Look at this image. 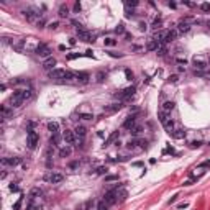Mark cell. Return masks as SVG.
I'll use <instances>...</instances> for the list:
<instances>
[{
	"instance_id": "cell-1",
	"label": "cell",
	"mask_w": 210,
	"mask_h": 210,
	"mask_svg": "<svg viewBox=\"0 0 210 210\" xmlns=\"http://www.w3.org/2000/svg\"><path fill=\"white\" fill-rule=\"evenodd\" d=\"M192 64L195 66V71H197V72H204V71L207 69V66H209V62H207V59L204 58V56H194Z\"/></svg>"
},
{
	"instance_id": "cell-2",
	"label": "cell",
	"mask_w": 210,
	"mask_h": 210,
	"mask_svg": "<svg viewBox=\"0 0 210 210\" xmlns=\"http://www.w3.org/2000/svg\"><path fill=\"white\" fill-rule=\"evenodd\" d=\"M21 103H25V97H23V91L13 92V95L10 97V107H20Z\"/></svg>"
},
{
	"instance_id": "cell-3",
	"label": "cell",
	"mask_w": 210,
	"mask_h": 210,
	"mask_svg": "<svg viewBox=\"0 0 210 210\" xmlns=\"http://www.w3.org/2000/svg\"><path fill=\"white\" fill-rule=\"evenodd\" d=\"M74 135H76V143H77V146H82L84 138H86V135H87V128L82 127V125H77L74 130Z\"/></svg>"
},
{
	"instance_id": "cell-4",
	"label": "cell",
	"mask_w": 210,
	"mask_h": 210,
	"mask_svg": "<svg viewBox=\"0 0 210 210\" xmlns=\"http://www.w3.org/2000/svg\"><path fill=\"white\" fill-rule=\"evenodd\" d=\"M49 79H53V81H66V77H67V71L66 69H59V67H56V69H53L49 72Z\"/></svg>"
},
{
	"instance_id": "cell-5",
	"label": "cell",
	"mask_w": 210,
	"mask_h": 210,
	"mask_svg": "<svg viewBox=\"0 0 210 210\" xmlns=\"http://www.w3.org/2000/svg\"><path fill=\"white\" fill-rule=\"evenodd\" d=\"M77 113H79V117H81V118H84V120H92V118H94V115H92V110H91V107H89L87 103H82V105L77 108Z\"/></svg>"
},
{
	"instance_id": "cell-6",
	"label": "cell",
	"mask_w": 210,
	"mask_h": 210,
	"mask_svg": "<svg viewBox=\"0 0 210 210\" xmlns=\"http://www.w3.org/2000/svg\"><path fill=\"white\" fill-rule=\"evenodd\" d=\"M38 133L35 132V130H30L28 135H26V144H28V148L30 149H35L36 148V144H38Z\"/></svg>"
},
{
	"instance_id": "cell-7",
	"label": "cell",
	"mask_w": 210,
	"mask_h": 210,
	"mask_svg": "<svg viewBox=\"0 0 210 210\" xmlns=\"http://www.w3.org/2000/svg\"><path fill=\"white\" fill-rule=\"evenodd\" d=\"M103 200L107 202L108 205H115L117 202H118V189L108 190V192L105 194V197H103Z\"/></svg>"
},
{
	"instance_id": "cell-8",
	"label": "cell",
	"mask_w": 210,
	"mask_h": 210,
	"mask_svg": "<svg viewBox=\"0 0 210 210\" xmlns=\"http://www.w3.org/2000/svg\"><path fill=\"white\" fill-rule=\"evenodd\" d=\"M62 179H64V176H62L61 173H53V171H51V173H48V174L45 176V181H46V182H51V184H59Z\"/></svg>"
},
{
	"instance_id": "cell-9",
	"label": "cell",
	"mask_w": 210,
	"mask_h": 210,
	"mask_svg": "<svg viewBox=\"0 0 210 210\" xmlns=\"http://www.w3.org/2000/svg\"><path fill=\"white\" fill-rule=\"evenodd\" d=\"M115 95L118 97L120 100H128V99H132L133 95H135V87H127V89H123V91L117 92Z\"/></svg>"
},
{
	"instance_id": "cell-10",
	"label": "cell",
	"mask_w": 210,
	"mask_h": 210,
	"mask_svg": "<svg viewBox=\"0 0 210 210\" xmlns=\"http://www.w3.org/2000/svg\"><path fill=\"white\" fill-rule=\"evenodd\" d=\"M36 54H38V56H41V58H46V59H48V58H51V49H49L46 45H43V43H41V45L38 46Z\"/></svg>"
},
{
	"instance_id": "cell-11",
	"label": "cell",
	"mask_w": 210,
	"mask_h": 210,
	"mask_svg": "<svg viewBox=\"0 0 210 210\" xmlns=\"http://www.w3.org/2000/svg\"><path fill=\"white\" fill-rule=\"evenodd\" d=\"M56 64H58V61L51 56V58H48V59H45V62H43V69L45 71H48V72H51L53 69H56Z\"/></svg>"
},
{
	"instance_id": "cell-12",
	"label": "cell",
	"mask_w": 210,
	"mask_h": 210,
	"mask_svg": "<svg viewBox=\"0 0 210 210\" xmlns=\"http://www.w3.org/2000/svg\"><path fill=\"white\" fill-rule=\"evenodd\" d=\"M77 35H79V40H82V41H87V43H91L94 41V36H92V33H89L87 30H77Z\"/></svg>"
},
{
	"instance_id": "cell-13",
	"label": "cell",
	"mask_w": 210,
	"mask_h": 210,
	"mask_svg": "<svg viewBox=\"0 0 210 210\" xmlns=\"http://www.w3.org/2000/svg\"><path fill=\"white\" fill-rule=\"evenodd\" d=\"M62 140L66 141V144H74V143H76V135H74V132L66 130V132L62 133Z\"/></svg>"
},
{
	"instance_id": "cell-14",
	"label": "cell",
	"mask_w": 210,
	"mask_h": 210,
	"mask_svg": "<svg viewBox=\"0 0 210 210\" xmlns=\"http://www.w3.org/2000/svg\"><path fill=\"white\" fill-rule=\"evenodd\" d=\"M21 163V159L20 158H4V159H2V164L4 166H17V164H20Z\"/></svg>"
},
{
	"instance_id": "cell-15",
	"label": "cell",
	"mask_w": 210,
	"mask_h": 210,
	"mask_svg": "<svg viewBox=\"0 0 210 210\" xmlns=\"http://www.w3.org/2000/svg\"><path fill=\"white\" fill-rule=\"evenodd\" d=\"M87 82H89V74L76 72V84H87Z\"/></svg>"
},
{
	"instance_id": "cell-16",
	"label": "cell",
	"mask_w": 210,
	"mask_h": 210,
	"mask_svg": "<svg viewBox=\"0 0 210 210\" xmlns=\"http://www.w3.org/2000/svg\"><path fill=\"white\" fill-rule=\"evenodd\" d=\"M135 127H136V120H135V117H128V118L123 122V128H125V130H130V132H132Z\"/></svg>"
},
{
	"instance_id": "cell-17",
	"label": "cell",
	"mask_w": 210,
	"mask_h": 210,
	"mask_svg": "<svg viewBox=\"0 0 210 210\" xmlns=\"http://www.w3.org/2000/svg\"><path fill=\"white\" fill-rule=\"evenodd\" d=\"M122 107H123V105H122V103H112V105H108V107H105L103 108V112H105V113H113V112H118V110H122Z\"/></svg>"
},
{
	"instance_id": "cell-18",
	"label": "cell",
	"mask_w": 210,
	"mask_h": 210,
	"mask_svg": "<svg viewBox=\"0 0 210 210\" xmlns=\"http://www.w3.org/2000/svg\"><path fill=\"white\" fill-rule=\"evenodd\" d=\"M176 36H177V31H176V30H169V31H166V35H164V43H173L174 40H176Z\"/></svg>"
},
{
	"instance_id": "cell-19",
	"label": "cell",
	"mask_w": 210,
	"mask_h": 210,
	"mask_svg": "<svg viewBox=\"0 0 210 210\" xmlns=\"http://www.w3.org/2000/svg\"><path fill=\"white\" fill-rule=\"evenodd\" d=\"M0 112H2V117H4V118H10V117L13 115V108L8 107V105H2Z\"/></svg>"
},
{
	"instance_id": "cell-20",
	"label": "cell",
	"mask_w": 210,
	"mask_h": 210,
	"mask_svg": "<svg viewBox=\"0 0 210 210\" xmlns=\"http://www.w3.org/2000/svg\"><path fill=\"white\" fill-rule=\"evenodd\" d=\"M159 46H161V43H158L156 40H153L151 38V40L148 41V45H146V49L148 51H158L159 49Z\"/></svg>"
},
{
	"instance_id": "cell-21",
	"label": "cell",
	"mask_w": 210,
	"mask_h": 210,
	"mask_svg": "<svg viewBox=\"0 0 210 210\" xmlns=\"http://www.w3.org/2000/svg\"><path fill=\"white\" fill-rule=\"evenodd\" d=\"M41 195H43V190L40 187H33V189L30 190V200H35V199L41 197Z\"/></svg>"
},
{
	"instance_id": "cell-22",
	"label": "cell",
	"mask_w": 210,
	"mask_h": 210,
	"mask_svg": "<svg viewBox=\"0 0 210 210\" xmlns=\"http://www.w3.org/2000/svg\"><path fill=\"white\" fill-rule=\"evenodd\" d=\"M48 130L51 132V135H58L59 133V123L58 122H49V123H48Z\"/></svg>"
},
{
	"instance_id": "cell-23",
	"label": "cell",
	"mask_w": 210,
	"mask_h": 210,
	"mask_svg": "<svg viewBox=\"0 0 210 210\" xmlns=\"http://www.w3.org/2000/svg\"><path fill=\"white\" fill-rule=\"evenodd\" d=\"M163 127H164V130L169 133V135H173V133H174V130H176V125H174V122H173V120H168V122H166V123L163 125Z\"/></svg>"
},
{
	"instance_id": "cell-24",
	"label": "cell",
	"mask_w": 210,
	"mask_h": 210,
	"mask_svg": "<svg viewBox=\"0 0 210 210\" xmlns=\"http://www.w3.org/2000/svg\"><path fill=\"white\" fill-rule=\"evenodd\" d=\"M177 31L179 33H189L190 31V25H187V23H182V21H179V25H177Z\"/></svg>"
},
{
	"instance_id": "cell-25",
	"label": "cell",
	"mask_w": 210,
	"mask_h": 210,
	"mask_svg": "<svg viewBox=\"0 0 210 210\" xmlns=\"http://www.w3.org/2000/svg\"><path fill=\"white\" fill-rule=\"evenodd\" d=\"M158 118H159V122L163 125H164L168 120H171V118H169V113H168V112H164V110H161L159 113H158Z\"/></svg>"
},
{
	"instance_id": "cell-26",
	"label": "cell",
	"mask_w": 210,
	"mask_h": 210,
	"mask_svg": "<svg viewBox=\"0 0 210 210\" xmlns=\"http://www.w3.org/2000/svg\"><path fill=\"white\" fill-rule=\"evenodd\" d=\"M71 151H72V149H71L69 144H67V146H62L61 151H59V156H61V158H66V156H69V154H71Z\"/></svg>"
},
{
	"instance_id": "cell-27",
	"label": "cell",
	"mask_w": 210,
	"mask_h": 210,
	"mask_svg": "<svg viewBox=\"0 0 210 210\" xmlns=\"http://www.w3.org/2000/svg\"><path fill=\"white\" fill-rule=\"evenodd\" d=\"M59 17H62V18H66L67 15H69V8H67L66 5H61V7H59Z\"/></svg>"
},
{
	"instance_id": "cell-28",
	"label": "cell",
	"mask_w": 210,
	"mask_h": 210,
	"mask_svg": "<svg viewBox=\"0 0 210 210\" xmlns=\"http://www.w3.org/2000/svg\"><path fill=\"white\" fill-rule=\"evenodd\" d=\"M59 141H61V135H53L51 136V140H49V143H51V146H58L59 144Z\"/></svg>"
},
{
	"instance_id": "cell-29",
	"label": "cell",
	"mask_w": 210,
	"mask_h": 210,
	"mask_svg": "<svg viewBox=\"0 0 210 210\" xmlns=\"http://www.w3.org/2000/svg\"><path fill=\"white\" fill-rule=\"evenodd\" d=\"M173 108H174V102H171V100H168V102L163 103V110L168 112V113H169L171 110H173Z\"/></svg>"
},
{
	"instance_id": "cell-30",
	"label": "cell",
	"mask_w": 210,
	"mask_h": 210,
	"mask_svg": "<svg viewBox=\"0 0 210 210\" xmlns=\"http://www.w3.org/2000/svg\"><path fill=\"white\" fill-rule=\"evenodd\" d=\"M118 132H113V133H112V135L110 136H108V140L107 141H105V146H108V144H110V143H113V141H115L117 140V138H118Z\"/></svg>"
},
{
	"instance_id": "cell-31",
	"label": "cell",
	"mask_w": 210,
	"mask_h": 210,
	"mask_svg": "<svg viewBox=\"0 0 210 210\" xmlns=\"http://www.w3.org/2000/svg\"><path fill=\"white\" fill-rule=\"evenodd\" d=\"M108 209H110V205H108V204L103 200V199L99 202V204H97V210H108Z\"/></svg>"
},
{
	"instance_id": "cell-32",
	"label": "cell",
	"mask_w": 210,
	"mask_h": 210,
	"mask_svg": "<svg viewBox=\"0 0 210 210\" xmlns=\"http://www.w3.org/2000/svg\"><path fill=\"white\" fill-rule=\"evenodd\" d=\"M171 136H173V138H184L185 132H184V130H174V133Z\"/></svg>"
},
{
	"instance_id": "cell-33",
	"label": "cell",
	"mask_w": 210,
	"mask_h": 210,
	"mask_svg": "<svg viewBox=\"0 0 210 210\" xmlns=\"http://www.w3.org/2000/svg\"><path fill=\"white\" fill-rule=\"evenodd\" d=\"M103 43H105V46H115V45H117V41L113 40V38H105V40H103Z\"/></svg>"
},
{
	"instance_id": "cell-34",
	"label": "cell",
	"mask_w": 210,
	"mask_h": 210,
	"mask_svg": "<svg viewBox=\"0 0 210 210\" xmlns=\"http://www.w3.org/2000/svg\"><path fill=\"white\" fill-rule=\"evenodd\" d=\"M115 31H117L118 35H123V33H125V25H123V23H120V25H117Z\"/></svg>"
},
{
	"instance_id": "cell-35",
	"label": "cell",
	"mask_w": 210,
	"mask_h": 210,
	"mask_svg": "<svg viewBox=\"0 0 210 210\" xmlns=\"http://www.w3.org/2000/svg\"><path fill=\"white\" fill-rule=\"evenodd\" d=\"M153 28L154 30L161 28V18H154V21H153Z\"/></svg>"
},
{
	"instance_id": "cell-36",
	"label": "cell",
	"mask_w": 210,
	"mask_h": 210,
	"mask_svg": "<svg viewBox=\"0 0 210 210\" xmlns=\"http://www.w3.org/2000/svg\"><path fill=\"white\" fill-rule=\"evenodd\" d=\"M200 10H204V12H210V4H209V2L200 4Z\"/></svg>"
},
{
	"instance_id": "cell-37",
	"label": "cell",
	"mask_w": 210,
	"mask_h": 210,
	"mask_svg": "<svg viewBox=\"0 0 210 210\" xmlns=\"http://www.w3.org/2000/svg\"><path fill=\"white\" fill-rule=\"evenodd\" d=\"M95 77H97V82H102L103 79H105V72H97Z\"/></svg>"
},
{
	"instance_id": "cell-38",
	"label": "cell",
	"mask_w": 210,
	"mask_h": 210,
	"mask_svg": "<svg viewBox=\"0 0 210 210\" xmlns=\"http://www.w3.org/2000/svg\"><path fill=\"white\" fill-rule=\"evenodd\" d=\"M21 200H23V199H18L17 202H15V205H13V210H20V207H21Z\"/></svg>"
},
{
	"instance_id": "cell-39",
	"label": "cell",
	"mask_w": 210,
	"mask_h": 210,
	"mask_svg": "<svg viewBox=\"0 0 210 210\" xmlns=\"http://www.w3.org/2000/svg\"><path fill=\"white\" fill-rule=\"evenodd\" d=\"M141 130H143L141 127H135V128L132 130V133H133V135H140V133H141Z\"/></svg>"
},
{
	"instance_id": "cell-40",
	"label": "cell",
	"mask_w": 210,
	"mask_h": 210,
	"mask_svg": "<svg viewBox=\"0 0 210 210\" xmlns=\"http://www.w3.org/2000/svg\"><path fill=\"white\" fill-rule=\"evenodd\" d=\"M97 173H99V174H107V168H103V166H100V168L97 169Z\"/></svg>"
},
{
	"instance_id": "cell-41",
	"label": "cell",
	"mask_w": 210,
	"mask_h": 210,
	"mask_svg": "<svg viewBox=\"0 0 210 210\" xmlns=\"http://www.w3.org/2000/svg\"><path fill=\"white\" fill-rule=\"evenodd\" d=\"M202 77L207 79V81H210V71H205V72H202Z\"/></svg>"
},
{
	"instance_id": "cell-42",
	"label": "cell",
	"mask_w": 210,
	"mask_h": 210,
	"mask_svg": "<svg viewBox=\"0 0 210 210\" xmlns=\"http://www.w3.org/2000/svg\"><path fill=\"white\" fill-rule=\"evenodd\" d=\"M125 74H127V77L130 79V81H132V79H133V72H132V71H130V69H127V71H125Z\"/></svg>"
},
{
	"instance_id": "cell-43",
	"label": "cell",
	"mask_w": 210,
	"mask_h": 210,
	"mask_svg": "<svg viewBox=\"0 0 210 210\" xmlns=\"http://www.w3.org/2000/svg\"><path fill=\"white\" fill-rule=\"evenodd\" d=\"M125 5H127V7H132V8H133V7H136V5H138V2H135V0H133V2H127Z\"/></svg>"
},
{
	"instance_id": "cell-44",
	"label": "cell",
	"mask_w": 210,
	"mask_h": 210,
	"mask_svg": "<svg viewBox=\"0 0 210 210\" xmlns=\"http://www.w3.org/2000/svg\"><path fill=\"white\" fill-rule=\"evenodd\" d=\"M200 141H192V143H190V146H192V148H199V146H200Z\"/></svg>"
},
{
	"instance_id": "cell-45",
	"label": "cell",
	"mask_w": 210,
	"mask_h": 210,
	"mask_svg": "<svg viewBox=\"0 0 210 210\" xmlns=\"http://www.w3.org/2000/svg\"><path fill=\"white\" fill-rule=\"evenodd\" d=\"M127 17H128V18H132V17H133V10H130L128 7H127Z\"/></svg>"
},
{
	"instance_id": "cell-46",
	"label": "cell",
	"mask_w": 210,
	"mask_h": 210,
	"mask_svg": "<svg viewBox=\"0 0 210 210\" xmlns=\"http://www.w3.org/2000/svg\"><path fill=\"white\" fill-rule=\"evenodd\" d=\"M169 82H177V76H171V77H169Z\"/></svg>"
},
{
	"instance_id": "cell-47",
	"label": "cell",
	"mask_w": 210,
	"mask_h": 210,
	"mask_svg": "<svg viewBox=\"0 0 210 210\" xmlns=\"http://www.w3.org/2000/svg\"><path fill=\"white\" fill-rule=\"evenodd\" d=\"M74 10H76V12H79V10H81V4H79V2H76V5H74Z\"/></svg>"
},
{
	"instance_id": "cell-48",
	"label": "cell",
	"mask_w": 210,
	"mask_h": 210,
	"mask_svg": "<svg viewBox=\"0 0 210 210\" xmlns=\"http://www.w3.org/2000/svg\"><path fill=\"white\" fill-rule=\"evenodd\" d=\"M49 28H58V21H53V23H49Z\"/></svg>"
},
{
	"instance_id": "cell-49",
	"label": "cell",
	"mask_w": 210,
	"mask_h": 210,
	"mask_svg": "<svg viewBox=\"0 0 210 210\" xmlns=\"http://www.w3.org/2000/svg\"><path fill=\"white\" fill-rule=\"evenodd\" d=\"M10 190H18V185H10Z\"/></svg>"
},
{
	"instance_id": "cell-50",
	"label": "cell",
	"mask_w": 210,
	"mask_h": 210,
	"mask_svg": "<svg viewBox=\"0 0 210 210\" xmlns=\"http://www.w3.org/2000/svg\"><path fill=\"white\" fill-rule=\"evenodd\" d=\"M209 144H210V141H209Z\"/></svg>"
}]
</instances>
